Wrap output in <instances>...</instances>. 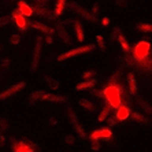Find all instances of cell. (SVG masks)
<instances>
[{
	"mask_svg": "<svg viewBox=\"0 0 152 152\" xmlns=\"http://www.w3.org/2000/svg\"><path fill=\"white\" fill-rule=\"evenodd\" d=\"M7 129V121H4L3 118H0V132H4Z\"/></svg>",
	"mask_w": 152,
	"mask_h": 152,
	"instance_id": "28",
	"label": "cell"
},
{
	"mask_svg": "<svg viewBox=\"0 0 152 152\" xmlns=\"http://www.w3.org/2000/svg\"><path fill=\"white\" fill-rule=\"evenodd\" d=\"M12 18H14V21H15V23H17V26L19 28V30L25 32L26 29H28V21H26V18L19 14L18 10H15L14 12H12Z\"/></svg>",
	"mask_w": 152,
	"mask_h": 152,
	"instance_id": "7",
	"label": "cell"
},
{
	"mask_svg": "<svg viewBox=\"0 0 152 152\" xmlns=\"http://www.w3.org/2000/svg\"><path fill=\"white\" fill-rule=\"evenodd\" d=\"M64 140H66V142H69V144H74L75 142V138L73 137V136H66Z\"/></svg>",
	"mask_w": 152,
	"mask_h": 152,
	"instance_id": "32",
	"label": "cell"
},
{
	"mask_svg": "<svg viewBox=\"0 0 152 152\" xmlns=\"http://www.w3.org/2000/svg\"><path fill=\"white\" fill-rule=\"evenodd\" d=\"M130 115V110L126 106H121L117 108V114H115V119L117 121H125Z\"/></svg>",
	"mask_w": 152,
	"mask_h": 152,
	"instance_id": "9",
	"label": "cell"
},
{
	"mask_svg": "<svg viewBox=\"0 0 152 152\" xmlns=\"http://www.w3.org/2000/svg\"><path fill=\"white\" fill-rule=\"evenodd\" d=\"M48 100H51V102H64V97L63 96H55V95H50V97H48Z\"/></svg>",
	"mask_w": 152,
	"mask_h": 152,
	"instance_id": "26",
	"label": "cell"
},
{
	"mask_svg": "<svg viewBox=\"0 0 152 152\" xmlns=\"http://www.w3.org/2000/svg\"><path fill=\"white\" fill-rule=\"evenodd\" d=\"M110 23V19L108 18H103V25H108Z\"/></svg>",
	"mask_w": 152,
	"mask_h": 152,
	"instance_id": "38",
	"label": "cell"
},
{
	"mask_svg": "<svg viewBox=\"0 0 152 152\" xmlns=\"http://www.w3.org/2000/svg\"><path fill=\"white\" fill-rule=\"evenodd\" d=\"M80 104H81V107H84L86 111H93V110H95L93 104L89 102V100H86V99H81V100H80Z\"/></svg>",
	"mask_w": 152,
	"mask_h": 152,
	"instance_id": "19",
	"label": "cell"
},
{
	"mask_svg": "<svg viewBox=\"0 0 152 152\" xmlns=\"http://www.w3.org/2000/svg\"><path fill=\"white\" fill-rule=\"evenodd\" d=\"M12 151L14 152H36L34 144H32L29 140L19 141V142H12Z\"/></svg>",
	"mask_w": 152,
	"mask_h": 152,
	"instance_id": "5",
	"label": "cell"
},
{
	"mask_svg": "<svg viewBox=\"0 0 152 152\" xmlns=\"http://www.w3.org/2000/svg\"><path fill=\"white\" fill-rule=\"evenodd\" d=\"M100 148H102L100 142H97V141H92V149H95V151H99Z\"/></svg>",
	"mask_w": 152,
	"mask_h": 152,
	"instance_id": "31",
	"label": "cell"
},
{
	"mask_svg": "<svg viewBox=\"0 0 152 152\" xmlns=\"http://www.w3.org/2000/svg\"><path fill=\"white\" fill-rule=\"evenodd\" d=\"M8 17H1L0 18V26H3V25H6V23H8Z\"/></svg>",
	"mask_w": 152,
	"mask_h": 152,
	"instance_id": "34",
	"label": "cell"
},
{
	"mask_svg": "<svg viewBox=\"0 0 152 152\" xmlns=\"http://www.w3.org/2000/svg\"><path fill=\"white\" fill-rule=\"evenodd\" d=\"M59 34H60V37H62V40H63L66 44H70L71 42V40H70V36H69V33L64 30V28L63 26H59Z\"/></svg>",
	"mask_w": 152,
	"mask_h": 152,
	"instance_id": "18",
	"label": "cell"
},
{
	"mask_svg": "<svg viewBox=\"0 0 152 152\" xmlns=\"http://www.w3.org/2000/svg\"><path fill=\"white\" fill-rule=\"evenodd\" d=\"M29 25L33 26V28L37 29V30H41V32H44V33H53L52 29H50L48 26H45V25H42V23H39V22H30Z\"/></svg>",
	"mask_w": 152,
	"mask_h": 152,
	"instance_id": "12",
	"label": "cell"
},
{
	"mask_svg": "<svg viewBox=\"0 0 152 152\" xmlns=\"http://www.w3.org/2000/svg\"><path fill=\"white\" fill-rule=\"evenodd\" d=\"M74 127H75V132H77L78 134L81 136V138H84L85 137V132H84V129H82V126H80L78 124H75Z\"/></svg>",
	"mask_w": 152,
	"mask_h": 152,
	"instance_id": "27",
	"label": "cell"
},
{
	"mask_svg": "<svg viewBox=\"0 0 152 152\" xmlns=\"http://www.w3.org/2000/svg\"><path fill=\"white\" fill-rule=\"evenodd\" d=\"M92 95H95V96H97V97H103V92L102 91H92Z\"/></svg>",
	"mask_w": 152,
	"mask_h": 152,
	"instance_id": "35",
	"label": "cell"
},
{
	"mask_svg": "<svg viewBox=\"0 0 152 152\" xmlns=\"http://www.w3.org/2000/svg\"><path fill=\"white\" fill-rule=\"evenodd\" d=\"M45 95V92H42V91H37V92H33L29 97L30 102H36V100H41V97Z\"/></svg>",
	"mask_w": 152,
	"mask_h": 152,
	"instance_id": "20",
	"label": "cell"
},
{
	"mask_svg": "<svg viewBox=\"0 0 152 152\" xmlns=\"http://www.w3.org/2000/svg\"><path fill=\"white\" fill-rule=\"evenodd\" d=\"M93 50V45H85V47H80V48H75V50H70L67 52L62 53L58 60H66L71 56H75V55H80V53H85V52H89V51Z\"/></svg>",
	"mask_w": 152,
	"mask_h": 152,
	"instance_id": "3",
	"label": "cell"
},
{
	"mask_svg": "<svg viewBox=\"0 0 152 152\" xmlns=\"http://www.w3.org/2000/svg\"><path fill=\"white\" fill-rule=\"evenodd\" d=\"M96 39H97V42H99V47L102 50H104V40H103V37L102 36H97Z\"/></svg>",
	"mask_w": 152,
	"mask_h": 152,
	"instance_id": "30",
	"label": "cell"
},
{
	"mask_svg": "<svg viewBox=\"0 0 152 152\" xmlns=\"http://www.w3.org/2000/svg\"><path fill=\"white\" fill-rule=\"evenodd\" d=\"M124 62H125V64H127V66H132V64H134L133 62H132V59L130 58H125L124 59Z\"/></svg>",
	"mask_w": 152,
	"mask_h": 152,
	"instance_id": "36",
	"label": "cell"
},
{
	"mask_svg": "<svg viewBox=\"0 0 152 152\" xmlns=\"http://www.w3.org/2000/svg\"><path fill=\"white\" fill-rule=\"evenodd\" d=\"M33 11H36L37 14H40V15H42V17H45V18H52L51 17V12H50V10H47V8H40L39 6H36L34 8H32Z\"/></svg>",
	"mask_w": 152,
	"mask_h": 152,
	"instance_id": "17",
	"label": "cell"
},
{
	"mask_svg": "<svg viewBox=\"0 0 152 152\" xmlns=\"http://www.w3.org/2000/svg\"><path fill=\"white\" fill-rule=\"evenodd\" d=\"M96 84V80H88V81H84V82H80V84L75 86V88L80 91V89H88V88H93Z\"/></svg>",
	"mask_w": 152,
	"mask_h": 152,
	"instance_id": "14",
	"label": "cell"
},
{
	"mask_svg": "<svg viewBox=\"0 0 152 152\" xmlns=\"http://www.w3.org/2000/svg\"><path fill=\"white\" fill-rule=\"evenodd\" d=\"M132 118L134 121H138V122H145V124H148V119L147 118H144L141 115V114H137V113H134V114H132Z\"/></svg>",
	"mask_w": 152,
	"mask_h": 152,
	"instance_id": "23",
	"label": "cell"
},
{
	"mask_svg": "<svg viewBox=\"0 0 152 152\" xmlns=\"http://www.w3.org/2000/svg\"><path fill=\"white\" fill-rule=\"evenodd\" d=\"M115 122H117V119H115V118H110V119H108V125H110V126L115 125Z\"/></svg>",
	"mask_w": 152,
	"mask_h": 152,
	"instance_id": "37",
	"label": "cell"
},
{
	"mask_svg": "<svg viewBox=\"0 0 152 152\" xmlns=\"http://www.w3.org/2000/svg\"><path fill=\"white\" fill-rule=\"evenodd\" d=\"M19 39H21V37L18 34H12L11 36V42H12V44H18V42H19Z\"/></svg>",
	"mask_w": 152,
	"mask_h": 152,
	"instance_id": "29",
	"label": "cell"
},
{
	"mask_svg": "<svg viewBox=\"0 0 152 152\" xmlns=\"http://www.w3.org/2000/svg\"><path fill=\"white\" fill-rule=\"evenodd\" d=\"M97 10H99V7H97V4H96L95 7H93V11H95V12H96V11H97Z\"/></svg>",
	"mask_w": 152,
	"mask_h": 152,
	"instance_id": "40",
	"label": "cell"
},
{
	"mask_svg": "<svg viewBox=\"0 0 152 152\" xmlns=\"http://www.w3.org/2000/svg\"><path fill=\"white\" fill-rule=\"evenodd\" d=\"M18 8H19V10H18V12H19L21 15H23L25 18L26 17H30V15L33 14L32 7H30L28 3H25V1H19V3H18Z\"/></svg>",
	"mask_w": 152,
	"mask_h": 152,
	"instance_id": "10",
	"label": "cell"
},
{
	"mask_svg": "<svg viewBox=\"0 0 152 152\" xmlns=\"http://www.w3.org/2000/svg\"><path fill=\"white\" fill-rule=\"evenodd\" d=\"M47 42H48V44H51V42H52V39H51V37H50V39H47Z\"/></svg>",
	"mask_w": 152,
	"mask_h": 152,
	"instance_id": "41",
	"label": "cell"
},
{
	"mask_svg": "<svg viewBox=\"0 0 152 152\" xmlns=\"http://www.w3.org/2000/svg\"><path fill=\"white\" fill-rule=\"evenodd\" d=\"M74 29H75V33H77V40L82 41L84 40V30H82V25L78 21L74 22Z\"/></svg>",
	"mask_w": 152,
	"mask_h": 152,
	"instance_id": "15",
	"label": "cell"
},
{
	"mask_svg": "<svg viewBox=\"0 0 152 152\" xmlns=\"http://www.w3.org/2000/svg\"><path fill=\"white\" fill-rule=\"evenodd\" d=\"M138 30H142V32H151L152 30V26L149 23H141V25L137 26Z\"/></svg>",
	"mask_w": 152,
	"mask_h": 152,
	"instance_id": "25",
	"label": "cell"
},
{
	"mask_svg": "<svg viewBox=\"0 0 152 152\" xmlns=\"http://www.w3.org/2000/svg\"><path fill=\"white\" fill-rule=\"evenodd\" d=\"M110 111H111V107L108 106V104H107V106L104 107V110H103L102 113H100V115H99V118H97V119H99L100 122H102V121H104V119L107 118V115L110 114Z\"/></svg>",
	"mask_w": 152,
	"mask_h": 152,
	"instance_id": "21",
	"label": "cell"
},
{
	"mask_svg": "<svg viewBox=\"0 0 152 152\" xmlns=\"http://www.w3.org/2000/svg\"><path fill=\"white\" fill-rule=\"evenodd\" d=\"M149 42L147 41H140L136 44L134 51H133V58L136 59V62H141V60L148 59L149 56Z\"/></svg>",
	"mask_w": 152,
	"mask_h": 152,
	"instance_id": "2",
	"label": "cell"
},
{
	"mask_svg": "<svg viewBox=\"0 0 152 152\" xmlns=\"http://www.w3.org/2000/svg\"><path fill=\"white\" fill-rule=\"evenodd\" d=\"M64 6H66V1H64V0H59V1L56 3V7H55V12H53V15H55V17H59V15L63 12Z\"/></svg>",
	"mask_w": 152,
	"mask_h": 152,
	"instance_id": "16",
	"label": "cell"
},
{
	"mask_svg": "<svg viewBox=\"0 0 152 152\" xmlns=\"http://www.w3.org/2000/svg\"><path fill=\"white\" fill-rule=\"evenodd\" d=\"M124 93V89L121 85H108L104 91H103V95L108 102V106L111 108H118L121 107V95Z\"/></svg>",
	"mask_w": 152,
	"mask_h": 152,
	"instance_id": "1",
	"label": "cell"
},
{
	"mask_svg": "<svg viewBox=\"0 0 152 152\" xmlns=\"http://www.w3.org/2000/svg\"><path fill=\"white\" fill-rule=\"evenodd\" d=\"M118 40H119L121 45H122V48H124L125 52H129V51H130V47H129V44H127L126 40L124 39V36H119V37H118Z\"/></svg>",
	"mask_w": 152,
	"mask_h": 152,
	"instance_id": "22",
	"label": "cell"
},
{
	"mask_svg": "<svg viewBox=\"0 0 152 152\" xmlns=\"http://www.w3.org/2000/svg\"><path fill=\"white\" fill-rule=\"evenodd\" d=\"M25 88V82H19V84L14 85V86H11L10 89H7L6 92L3 93H0V100H3V99H7V97H10V96L15 95L17 92H19L21 89Z\"/></svg>",
	"mask_w": 152,
	"mask_h": 152,
	"instance_id": "8",
	"label": "cell"
},
{
	"mask_svg": "<svg viewBox=\"0 0 152 152\" xmlns=\"http://www.w3.org/2000/svg\"><path fill=\"white\" fill-rule=\"evenodd\" d=\"M41 45H42V37H37L34 53H33V59H32V66H30L32 71H36V69H37V64H39L40 60V53H41Z\"/></svg>",
	"mask_w": 152,
	"mask_h": 152,
	"instance_id": "6",
	"label": "cell"
},
{
	"mask_svg": "<svg viewBox=\"0 0 152 152\" xmlns=\"http://www.w3.org/2000/svg\"><path fill=\"white\" fill-rule=\"evenodd\" d=\"M127 80H129L130 93H132V95H136V91H137V85H136V78H134V75H133V73H129V74H127Z\"/></svg>",
	"mask_w": 152,
	"mask_h": 152,
	"instance_id": "13",
	"label": "cell"
},
{
	"mask_svg": "<svg viewBox=\"0 0 152 152\" xmlns=\"http://www.w3.org/2000/svg\"><path fill=\"white\" fill-rule=\"evenodd\" d=\"M48 86H50L52 91H56V89L59 88V81H56V80H48Z\"/></svg>",
	"mask_w": 152,
	"mask_h": 152,
	"instance_id": "24",
	"label": "cell"
},
{
	"mask_svg": "<svg viewBox=\"0 0 152 152\" xmlns=\"http://www.w3.org/2000/svg\"><path fill=\"white\" fill-rule=\"evenodd\" d=\"M95 74V71H86V73H85L84 74V78H85V81H88L89 78L92 77V75Z\"/></svg>",
	"mask_w": 152,
	"mask_h": 152,
	"instance_id": "33",
	"label": "cell"
},
{
	"mask_svg": "<svg viewBox=\"0 0 152 152\" xmlns=\"http://www.w3.org/2000/svg\"><path fill=\"white\" fill-rule=\"evenodd\" d=\"M113 133L108 127H104V129H99V130H95L93 133H91V141H97V140H110Z\"/></svg>",
	"mask_w": 152,
	"mask_h": 152,
	"instance_id": "4",
	"label": "cell"
},
{
	"mask_svg": "<svg viewBox=\"0 0 152 152\" xmlns=\"http://www.w3.org/2000/svg\"><path fill=\"white\" fill-rule=\"evenodd\" d=\"M74 8H75V11H77L78 14L82 15L84 18H86V19H89V21H96V17L93 14H91L89 11L84 10V8H81V7H75V6H74Z\"/></svg>",
	"mask_w": 152,
	"mask_h": 152,
	"instance_id": "11",
	"label": "cell"
},
{
	"mask_svg": "<svg viewBox=\"0 0 152 152\" xmlns=\"http://www.w3.org/2000/svg\"><path fill=\"white\" fill-rule=\"evenodd\" d=\"M3 142H4V137L3 136H0V144H3Z\"/></svg>",
	"mask_w": 152,
	"mask_h": 152,
	"instance_id": "39",
	"label": "cell"
}]
</instances>
